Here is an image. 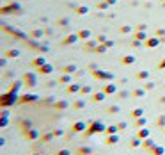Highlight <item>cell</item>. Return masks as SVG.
<instances>
[{
    "instance_id": "cell-8",
    "label": "cell",
    "mask_w": 165,
    "mask_h": 155,
    "mask_svg": "<svg viewBox=\"0 0 165 155\" xmlns=\"http://www.w3.org/2000/svg\"><path fill=\"white\" fill-rule=\"evenodd\" d=\"M84 128H85V125H84V123H76V125L73 127V130H75V132H82Z\"/></svg>"
},
{
    "instance_id": "cell-9",
    "label": "cell",
    "mask_w": 165,
    "mask_h": 155,
    "mask_svg": "<svg viewBox=\"0 0 165 155\" xmlns=\"http://www.w3.org/2000/svg\"><path fill=\"white\" fill-rule=\"evenodd\" d=\"M130 146H133V148L140 146V139H139V137H137V139H131V141H130Z\"/></svg>"
},
{
    "instance_id": "cell-12",
    "label": "cell",
    "mask_w": 165,
    "mask_h": 155,
    "mask_svg": "<svg viewBox=\"0 0 165 155\" xmlns=\"http://www.w3.org/2000/svg\"><path fill=\"white\" fill-rule=\"evenodd\" d=\"M137 125H139V127H144V125H146V119H139Z\"/></svg>"
},
{
    "instance_id": "cell-1",
    "label": "cell",
    "mask_w": 165,
    "mask_h": 155,
    "mask_svg": "<svg viewBox=\"0 0 165 155\" xmlns=\"http://www.w3.org/2000/svg\"><path fill=\"white\" fill-rule=\"evenodd\" d=\"M103 130H105V128H103V125H101V123H99V121H96V123H94V125H92V127L89 128V132H87V136H91V134H92V132H103Z\"/></svg>"
},
{
    "instance_id": "cell-15",
    "label": "cell",
    "mask_w": 165,
    "mask_h": 155,
    "mask_svg": "<svg viewBox=\"0 0 165 155\" xmlns=\"http://www.w3.org/2000/svg\"><path fill=\"white\" fill-rule=\"evenodd\" d=\"M163 130H165V128H163Z\"/></svg>"
},
{
    "instance_id": "cell-14",
    "label": "cell",
    "mask_w": 165,
    "mask_h": 155,
    "mask_svg": "<svg viewBox=\"0 0 165 155\" xmlns=\"http://www.w3.org/2000/svg\"><path fill=\"white\" fill-rule=\"evenodd\" d=\"M32 155H39V153H32Z\"/></svg>"
},
{
    "instance_id": "cell-3",
    "label": "cell",
    "mask_w": 165,
    "mask_h": 155,
    "mask_svg": "<svg viewBox=\"0 0 165 155\" xmlns=\"http://www.w3.org/2000/svg\"><path fill=\"white\" fill-rule=\"evenodd\" d=\"M116 143H119V136L117 134H110L107 137V144H116Z\"/></svg>"
},
{
    "instance_id": "cell-10",
    "label": "cell",
    "mask_w": 165,
    "mask_h": 155,
    "mask_svg": "<svg viewBox=\"0 0 165 155\" xmlns=\"http://www.w3.org/2000/svg\"><path fill=\"white\" fill-rule=\"evenodd\" d=\"M57 155H71V152H69V150H60Z\"/></svg>"
},
{
    "instance_id": "cell-2",
    "label": "cell",
    "mask_w": 165,
    "mask_h": 155,
    "mask_svg": "<svg viewBox=\"0 0 165 155\" xmlns=\"http://www.w3.org/2000/svg\"><path fill=\"white\" fill-rule=\"evenodd\" d=\"M91 148L89 146H80L78 150H76V155H91Z\"/></svg>"
},
{
    "instance_id": "cell-7",
    "label": "cell",
    "mask_w": 165,
    "mask_h": 155,
    "mask_svg": "<svg viewBox=\"0 0 165 155\" xmlns=\"http://www.w3.org/2000/svg\"><path fill=\"white\" fill-rule=\"evenodd\" d=\"M27 137H28V139H37L39 134H37L36 130H30V132H27Z\"/></svg>"
},
{
    "instance_id": "cell-4",
    "label": "cell",
    "mask_w": 165,
    "mask_h": 155,
    "mask_svg": "<svg viewBox=\"0 0 165 155\" xmlns=\"http://www.w3.org/2000/svg\"><path fill=\"white\" fill-rule=\"evenodd\" d=\"M137 137H139V139H147V137H149V130H147V128L139 130V132H137Z\"/></svg>"
},
{
    "instance_id": "cell-11",
    "label": "cell",
    "mask_w": 165,
    "mask_h": 155,
    "mask_svg": "<svg viewBox=\"0 0 165 155\" xmlns=\"http://www.w3.org/2000/svg\"><path fill=\"white\" fill-rule=\"evenodd\" d=\"M107 134H116V127H110V128H107Z\"/></svg>"
},
{
    "instance_id": "cell-6",
    "label": "cell",
    "mask_w": 165,
    "mask_h": 155,
    "mask_svg": "<svg viewBox=\"0 0 165 155\" xmlns=\"http://www.w3.org/2000/svg\"><path fill=\"white\" fill-rule=\"evenodd\" d=\"M144 148H146V150H153V148H154V141L147 137L146 141H144Z\"/></svg>"
},
{
    "instance_id": "cell-5",
    "label": "cell",
    "mask_w": 165,
    "mask_h": 155,
    "mask_svg": "<svg viewBox=\"0 0 165 155\" xmlns=\"http://www.w3.org/2000/svg\"><path fill=\"white\" fill-rule=\"evenodd\" d=\"M151 153H153V155H165V148H163V146H154V148L151 150Z\"/></svg>"
},
{
    "instance_id": "cell-13",
    "label": "cell",
    "mask_w": 165,
    "mask_h": 155,
    "mask_svg": "<svg viewBox=\"0 0 165 155\" xmlns=\"http://www.w3.org/2000/svg\"><path fill=\"white\" fill-rule=\"evenodd\" d=\"M51 137H53V134H46V136L43 137V141H48V139H51Z\"/></svg>"
}]
</instances>
